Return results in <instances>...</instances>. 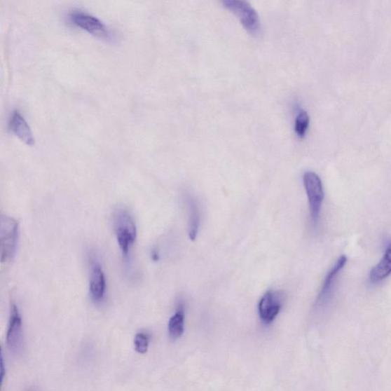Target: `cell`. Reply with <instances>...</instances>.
Instances as JSON below:
<instances>
[{
  "label": "cell",
  "instance_id": "6da1fadb",
  "mask_svg": "<svg viewBox=\"0 0 391 391\" xmlns=\"http://www.w3.org/2000/svg\"><path fill=\"white\" fill-rule=\"evenodd\" d=\"M113 219L118 247L123 258L129 260L131 250L137 238V228L130 212L124 209L116 210Z\"/></svg>",
  "mask_w": 391,
  "mask_h": 391
},
{
  "label": "cell",
  "instance_id": "7a4b0ae2",
  "mask_svg": "<svg viewBox=\"0 0 391 391\" xmlns=\"http://www.w3.org/2000/svg\"><path fill=\"white\" fill-rule=\"evenodd\" d=\"M68 20L75 27L89 32L93 36L109 42L115 39L113 32L109 29L106 24L89 13L74 10L68 14Z\"/></svg>",
  "mask_w": 391,
  "mask_h": 391
},
{
  "label": "cell",
  "instance_id": "3957f363",
  "mask_svg": "<svg viewBox=\"0 0 391 391\" xmlns=\"http://www.w3.org/2000/svg\"><path fill=\"white\" fill-rule=\"evenodd\" d=\"M20 228L17 221L8 216L0 218V246L2 263L12 261L19 243Z\"/></svg>",
  "mask_w": 391,
  "mask_h": 391
},
{
  "label": "cell",
  "instance_id": "277c9868",
  "mask_svg": "<svg viewBox=\"0 0 391 391\" xmlns=\"http://www.w3.org/2000/svg\"><path fill=\"white\" fill-rule=\"evenodd\" d=\"M303 184L308 198L311 221L313 225H317L324 199V186L320 177L312 172L303 174Z\"/></svg>",
  "mask_w": 391,
  "mask_h": 391
},
{
  "label": "cell",
  "instance_id": "5b68a950",
  "mask_svg": "<svg viewBox=\"0 0 391 391\" xmlns=\"http://www.w3.org/2000/svg\"><path fill=\"white\" fill-rule=\"evenodd\" d=\"M224 6L233 12L246 30L256 35L261 29L259 15L252 6L245 0H224Z\"/></svg>",
  "mask_w": 391,
  "mask_h": 391
},
{
  "label": "cell",
  "instance_id": "8992f818",
  "mask_svg": "<svg viewBox=\"0 0 391 391\" xmlns=\"http://www.w3.org/2000/svg\"><path fill=\"white\" fill-rule=\"evenodd\" d=\"M90 295L93 303H103L107 294V282L105 272L101 263L95 254H90Z\"/></svg>",
  "mask_w": 391,
  "mask_h": 391
},
{
  "label": "cell",
  "instance_id": "52a82bcc",
  "mask_svg": "<svg viewBox=\"0 0 391 391\" xmlns=\"http://www.w3.org/2000/svg\"><path fill=\"white\" fill-rule=\"evenodd\" d=\"M6 344L11 352L15 356L22 354L25 337L21 314L15 303H12L10 321L6 334Z\"/></svg>",
  "mask_w": 391,
  "mask_h": 391
},
{
  "label": "cell",
  "instance_id": "ba28073f",
  "mask_svg": "<svg viewBox=\"0 0 391 391\" xmlns=\"http://www.w3.org/2000/svg\"><path fill=\"white\" fill-rule=\"evenodd\" d=\"M284 301L282 291H269L262 296L259 304V313L265 324H270L278 315Z\"/></svg>",
  "mask_w": 391,
  "mask_h": 391
},
{
  "label": "cell",
  "instance_id": "9c48e42d",
  "mask_svg": "<svg viewBox=\"0 0 391 391\" xmlns=\"http://www.w3.org/2000/svg\"><path fill=\"white\" fill-rule=\"evenodd\" d=\"M347 261V257L345 256H342L338 259L334 266L329 271L317 297L316 302L317 308H321L326 307L329 303L331 296L333 295L337 277L340 271L344 268Z\"/></svg>",
  "mask_w": 391,
  "mask_h": 391
},
{
  "label": "cell",
  "instance_id": "30bf717a",
  "mask_svg": "<svg viewBox=\"0 0 391 391\" xmlns=\"http://www.w3.org/2000/svg\"><path fill=\"white\" fill-rule=\"evenodd\" d=\"M8 130L28 146L35 144L33 132L27 120L18 110H14L10 121H8Z\"/></svg>",
  "mask_w": 391,
  "mask_h": 391
},
{
  "label": "cell",
  "instance_id": "8fae6325",
  "mask_svg": "<svg viewBox=\"0 0 391 391\" xmlns=\"http://www.w3.org/2000/svg\"><path fill=\"white\" fill-rule=\"evenodd\" d=\"M391 275V240L388 242L383 258L370 273V282L378 284Z\"/></svg>",
  "mask_w": 391,
  "mask_h": 391
},
{
  "label": "cell",
  "instance_id": "7c38bea8",
  "mask_svg": "<svg viewBox=\"0 0 391 391\" xmlns=\"http://www.w3.org/2000/svg\"><path fill=\"white\" fill-rule=\"evenodd\" d=\"M185 200L189 210V237L191 241H194L198 236L200 227V210L197 200L194 199L192 195H186Z\"/></svg>",
  "mask_w": 391,
  "mask_h": 391
},
{
  "label": "cell",
  "instance_id": "4fadbf2b",
  "mask_svg": "<svg viewBox=\"0 0 391 391\" xmlns=\"http://www.w3.org/2000/svg\"><path fill=\"white\" fill-rule=\"evenodd\" d=\"M185 312L184 303L178 305L176 313L168 322V334L172 340L181 337L184 331Z\"/></svg>",
  "mask_w": 391,
  "mask_h": 391
},
{
  "label": "cell",
  "instance_id": "5bb4252c",
  "mask_svg": "<svg viewBox=\"0 0 391 391\" xmlns=\"http://www.w3.org/2000/svg\"><path fill=\"white\" fill-rule=\"evenodd\" d=\"M310 123V117L307 112L302 110L299 115H297L295 121V132L300 137H303L308 129Z\"/></svg>",
  "mask_w": 391,
  "mask_h": 391
},
{
  "label": "cell",
  "instance_id": "9a60e30c",
  "mask_svg": "<svg viewBox=\"0 0 391 391\" xmlns=\"http://www.w3.org/2000/svg\"><path fill=\"white\" fill-rule=\"evenodd\" d=\"M151 336L144 331L135 335L134 339L135 350L139 354H146L149 350Z\"/></svg>",
  "mask_w": 391,
  "mask_h": 391
}]
</instances>
